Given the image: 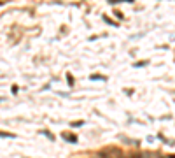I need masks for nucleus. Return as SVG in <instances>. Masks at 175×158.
I'll return each mask as SVG.
<instances>
[{
  "mask_svg": "<svg viewBox=\"0 0 175 158\" xmlns=\"http://www.w3.org/2000/svg\"><path fill=\"white\" fill-rule=\"evenodd\" d=\"M61 137H63V139H67L68 142H77V137L74 135V134H68V132H63V134H61Z\"/></svg>",
  "mask_w": 175,
  "mask_h": 158,
  "instance_id": "nucleus-1",
  "label": "nucleus"
}]
</instances>
